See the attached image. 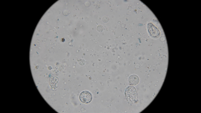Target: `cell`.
I'll return each instance as SVG.
<instances>
[{"label":"cell","mask_w":201,"mask_h":113,"mask_svg":"<svg viewBox=\"0 0 201 113\" xmlns=\"http://www.w3.org/2000/svg\"><path fill=\"white\" fill-rule=\"evenodd\" d=\"M102 20L104 23H107L109 20V18L107 17H104L102 18Z\"/></svg>","instance_id":"6"},{"label":"cell","mask_w":201,"mask_h":113,"mask_svg":"<svg viewBox=\"0 0 201 113\" xmlns=\"http://www.w3.org/2000/svg\"><path fill=\"white\" fill-rule=\"evenodd\" d=\"M139 77L137 75H132L129 77V84L132 85V86H136L139 83Z\"/></svg>","instance_id":"4"},{"label":"cell","mask_w":201,"mask_h":113,"mask_svg":"<svg viewBox=\"0 0 201 113\" xmlns=\"http://www.w3.org/2000/svg\"><path fill=\"white\" fill-rule=\"evenodd\" d=\"M80 101L83 103H89L91 102L92 100L91 94L89 91H83L80 94Z\"/></svg>","instance_id":"2"},{"label":"cell","mask_w":201,"mask_h":113,"mask_svg":"<svg viewBox=\"0 0 201 113\" xmlns=\"http://www.w3.org/2000/svg\"><path fill=\"white\" fill-rule=\"evenodd\" d=\"M147 28L150 35L152 37L156 38L160 35V31L158 28L153 24H148Z\"/></svg>","instance_id":"3"},{"label":"cell","mask_w":201,"mask_h":113,"mask_svg":"<svg viewBox=\"0 0 201 113\" xmlns=\"http://www.w3.org/2000/svg\"><path fill=\"white\" fill-rule=\"evenodd\" d=\"M127 100L129 103H135L137 100V95L134 87L129 86L127 87L125 92Z\"/></svg>","instance_id":"1"},{"label":"cell","mask_w":201,"mask_h":113,"mask_svg":"<svg viewBox=\"0 0 201 113\" xmlns=\"http://www.w3.org/2000/svg\"><path fill=\"white\" fill-rule=\"evenodd\" d=\"M97 31L99 32H102L104 30V26L102 25H99L96 28Z\"/></svg>","instance_id":"5"}]
</instances>
